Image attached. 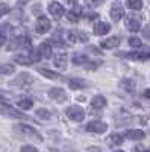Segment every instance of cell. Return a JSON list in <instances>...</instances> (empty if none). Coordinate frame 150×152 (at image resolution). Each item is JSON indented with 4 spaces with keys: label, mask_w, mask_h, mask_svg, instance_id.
<instances>
[{
    "label": "cell",
    "mask_w": 150,
    "mask_h": 152,
    "mask_svg": "<svg viewBox=\"0 0 150 152\" xmlns=\"http://www.w3.org/2000/svg\"><path fill=\"white\" fill-rule=\"evenodd\" d=\"M108 143L112 145V146H120V145L123 143V135H120V134H112V135H109V137H108Z\"/></svg>",
    "instance_id": "obj_23"
},
{
    "label": "cell",
    "mask_w": 150,
    "mask_h": 152,
    "mask_svg": "<svg viewBox=\"0 0 150 152\" xmlns=\"http://www.w3.org/2000/svg\"><path fill=\"white\" fill-rule=\"evenodd\" d=\"M29 46V38L26 37H18L17 40H14L9 46H8V50H15V49H23V47H28Z\"/></svg>",
    "instance_id": "obj_10"
},
{
    "label": "cell",
    "mask_w": 150,
    "mask_h": 152,
    "mask_svg": "<svg viewBox=\"0 0 150 152\" xmlns=\"http://www.w3.org/2000/svg\"><path fill=\"white\" fill-rule=\"evenodd\" d=\"M36 116L38 117H41V119H46V120H49L50 117H52V113L50 111H47V110H36Z\"/></svg>",
    "instance_id": "obj_26"
},
{
    "label": "cell",
    "mask_w": 150,
    "mask_h": 152,
    "mask_svg": "<svg viewBox=\"0 0 150 152\" xmlns=\"http://www.w3.org/2000/svg\"><path fill=\"white\" fill-rule=\"evenodd\" d=\"M9 11H11L9 5H6V3H0V18H2L3 15H6V14H9Z\"/></svg>",
    "instance_id": "obj_29"
},
{
    "label": "cell",
    "mask_w": 150,
    "mask_h": 152,
    "mask_svg": "<svg viewBox=\"0 0 150 152\" xmlns=\"http://www.w3.org/2000/svg\"><path fill=\"white\" fill-rule=\"evenodd\" d=\"M126 28H128L130 32H138V31L141 29V23L136 20V18L129 17V18L126 20Z\"/></svg>",
    "instance_id": "obj_17"
},
{
    "label": "cell",
    "mask_w": 150,
    "mask_h": 152,
    "mask_svg": "<svg viewBox=\"0 0 150 152\" xmlns=\"http://www.w3.org/2000/svg\"><path fill=\"white\" fill-rule=\"evenodd\" d=\"M65 2H67L68 5H76V3H78V0H65Z\"/></svg>",
    "instance_id": "obj_37"
},
{
    "label": "cell",
    "mask_w": 150,
    "mask_h": 152,
    "mask_svg": "<svg viewBox=\"0 0 150 152\" xmlns=\"http://www.w3.org/2000/svg\"><path fill=\"white\" fill-rule=\"evenodd\" d=\"M24 2H29V0H18V3L21 5V3H24Z\"/></svg>",
    "instance_id": "obj_39"
},
{
    "label": "cell",
    "mask_w": 150,
    "mask_h": 152,
    "mask_svg": "<svg viewBox=\"0 0 150 152\" xmlns=\"http://www.w3.org/2000/svg\"><path fill=\"white\" fill-rule=\"evenodd\" d=\"M78 40H80V41H88V35H86L85 32H78Z\"/></svg>",
    "instance_id": "obj_33"
},
{
    "label": "cell",
    "mask_w": 150,
    "mask_h": 152,
    "mask_svg": "<svg viewBox=\"0 0 150 152\" xmlns=\"http://www.w3.org/2000/svg\"><path fill=\"white\" fill-rule=\"evenodd\" d=\"M86 3H88V5H99V3H102V0H86Z\"/></svg>",
    "instance_id": "obj_34"
},
{
    "label": "cell",
    "mask_w": 150,
    "mask_h": 152,
    "mask_svg": "<svg viewBox=\"0 0 150 152\" xmlns=\"http://www.w3.org/2000/svg\"><path fill=\"white\" fill-rule=\"evenodd\" d=\"M115 152H123V151H115Z\"/></svg>",
    "instance_id": "obj_40"
},
{
    "label": "cell",
    "mask_w": 150,
    "mask_h": 152,
    "mask_svg": "<svg viewBox=\"0 0 150 152\" xmlns=\"http://www.w3.org/2000/svg\"><path fill=\"white\" fill-rule=\"evenodd\" d=\"M17 107L23 111H26V110H30L32 107H33V100L32 99H29V97H23V99H20L18 102H17Z\"/></svg>",
    "instance_id": "obj_20"
},
{
    "label": "cell",
    "mask_w": 150,
    "mask_h": 152,
    "mask_svg": "<svg viewBox=\"0 0 150 152\" xmlns=\"http://www.w3.org/2000/svg\"><path fill=\"white\" fill-rule=\"evenodd\" d=\"M144 135L146 134L141 129H129V131H126V137L130 138V140H143Z\"/></svg>",
    "instance_id": "obj_18"
},
{
    "label": "cell",
    "mask_w": 150,
    "mask_h": 152,
    "mask_svg": "<svg viewBox=\"0 0 150 152\" xmlns=\"http://www.w3.org/2000/svg\"><path fill=\"white\" fill-rule=\"evenodd\" d=\"M65 113H67L68 119H71V120H74V122H80V120L85 119V111H83L80 107H78V105H73V107L67 108Z\"/></svg>",
    "instance_id": "obj_4"
},
{
    "label": "cell",
    "mask_w": 150,
    "mask_h": 152,
    "mask_svg": "<svg viewBox=\"0 0 150 152\" xmlns=\"http://www.w3.org/2000/svg\"><path fill=\"white\" fill-rule=\"evenodd\" d=\"M128 6L133 11H140L143 8V0H128Z\"/></svg>",
    "instance_id": "obj_25"
},
{
    "label": "cell",
    "mask_w": 150,
    "mask_h": 152,
    "mask_svg": "<svg viewBox=\"0 0 150 152\" xmlns=\"http://www.w3.org/2000/svg\"><path fill=\"white\" fill-rule=\"evenodd\" d=\"M129 46H132V47H135V49H141V47H143V43H141L140 38L132 37V38H129Z\"/></svg>",
    "instance_id": "obj_27"
},
{
    "label": "cell",
    "mask_w": 150,
    "mask_h": 152,
    "mask_svg": "<svg viewBox=\"0 0 150 152\" xmlns=\"http://www.w3.org/2000/svg\"><path fill=\"white\" fill-rule=\"evenodd\" d=\"M106 104H108V100H106V97L102 96V94L94 96L93 100H91V107L96 108V110H102L103 107H106Z\"/></svg>",
    "instance_id": "obj_12"
},
{
    "label": "cell",
    "mask_w": 150,
    "mask_h": 152,
    "mask_svg": "<svg viewBox=\"0 0 150 152\" xmlns=\"http://www.w3.org/2000/svg\"><path fill=\"white\" fill-rule=\"evenodd\" d=\"M5 43H6V37L3 34H0V46H3Z\"/></svg>",
    "instance_id": "obj_35"
},
{
    "label": "cell",
    "mask_w": 150,
    "mask_h": 152,
    "mask_svg": "<svg viewBox=\"0 0 150 152\" xmlns=\"http://www.w3.org/2000/svg\"><path fill=\"white\" fill-rule=\"evenodd\" d=\"M144 152H150V151H144Z\"/></svg>",
    "instance_id": "obj_41"
},
{
    "label": "cell",
    "mask_w": 150,
    "mask_h": 152,
    "mask_svg": "<svg viewBox=\"0 0 150 152\" xmlns=\"http://www.w3.org/2000/svg\"><path fill=\"white\" fill-rule=\"evenodd\" d=\"M0 114H3V116H6L9 119H29L28 116H24L21 113V110H17L15 107H11L5 102L0 104Z\"/></svg>",
    "instance_id": "obj_2"
},
{
    "label": "cell",
    "mask_w": 150,
    "mask_h": 152,
    "mask_svg": "<svg viewBox=\"0 0 150 152\" xmlns=\"http://www.w3.org/2000/svg\"><path fill=\"white\" fill-rule=\"evenodd\" d=\"M88 132H96V134H103L108 131V125L102 120H93L90 122L88 125H86V128H85Z\"/></svg>",
    "instance_id": "obj_3"
},
{
    "label": "cell",
    "mask_w": 150,
    "mask_h": 152,
    "mask_svg": "<svg viewBox=\"0 0 150 152\" xmlns=\"http://www.w3.org/2000/svg\"><path fill=\"white\" fill-rule=\"evenodd\" d=\"M71 61L74 62V64H78V66H85L86 62L90 61V58L86 56V55H83V53H74L73 58H71Z\"/></svg>",
    "instance_id": "obj_21"
},
{
    "label": "cell",
    "mask_w": 150,
    "mask_h": 152,
    "mask_svg": "<svg viewBox=\"0 0 150 152\" xmlns=\"http://www.w3.org/2000/svg\"><path fill=\"white\" fill-rule=\"evenodd\" d=\"M49 97L52 99V100H55V102H58V104H62V102H65V100H67L65 90H64V88H61V87L50 88V91H49Z\"/></svg>",
    "instance_id": "obj_5"
},
{
    "label": "cell",
    "mask_w": 150,
    "mask_h": 152,
    "mask_svg": "<svg viewBox=\"0 0 150 152\" xmlns=\"http://www.w3.org/2000/svg\"><path fill=\"white\" fill-rule=\"evenodd\" d=\"M120 44V38L118 37H111V38H106V40H103L102 43H100V46H102L103 49H114Z\"/></svg>",
    "instance_id": "obj_15"
},
{
    "label": "cell",
    "mask_w": 150,
    "mask_h": 152,
    "mask_svg": "<svg viewBox=\"0 0 150 152\" xmlns=\"http://www.w3.org/2000/svg\"><path fill=\"white\" fill-rule=\"evenodd\" d=\"M123 15H124V9H123L121 3L120 2L112 3V6H111V18L114 21H118V20L123 18Z\"/></svg>",
    "instance_id": "obj_7"
},
{
    "label": "cell",
    "mask_w": 150,
    "mask_h": 152,
    "mask_svg": "<svg viewBox=\"0 0 150 152\" xmlns=\"http://www.w3.org/2000/svg\"><path fill=\"white\" fill-rule=\"evenodd\" d=\"M20 151L21 152H38V149H36L35 146H32V145H24V146H21Z\"/></svg>",
    "instance_id": "obj_31"
},
{
    "label": "cell",
    "mask_w": 150,
    "mask_h": 152,
    "mask_svg": "<svg viewBox=\"0 0 150 152\" xmlns=\"http://www.w3.org/2000/svg\"><path fill=\"white\" fill-rule=\"evenodd\" d=\"M9 99H11L9 93H6V91H3V90H0V100H2V102H8Z\"/></svg>",
    "instance_id": "obj_32"
},
{
    "label": "cell",
    "mask_w": 150,
    "mask_h": 152,
    "mask_svg": "<svg viewBox=\"0 0 150 152\" xmlns=\"http://www.w3.org/2000/svg\"><path fill=\"white\" fill-rule=\"evenodd\" d=\"M38 53H40V56L41 58H50L52 56V46H50L49 43H41L40 46H38Z\"/></svg>",
    "instance_id": "obj_14"
},
{
    "label": "cell",
    "mask_w": 150,
    "mask_h": 152,
    "mask_svg": "<svg viewBox=\"0 0 150 152\" xmlns=\"http://www.w3.org/2000/svg\"><path fill=\"white\" fill-rule=\"evenodd\" d=\"M14 70H15V67L12 66V64H0V73L2 75H12L14 73Z\"/></svg>",
    "instance_id": "obj_24"
},
{
    "label": "cell",
    "mask_w": 150,
    "mask_h": 152,
    "mask_svg": "<svg viewBox=\"0 0 150 152\" xmlns=\"http://www.w3.org/2000/svg\"><path fill=\"white\" fill-rule=\"evenodd\" d=\"M67 18L71 23H78L79 21V14H78V12H74V11H68L67 12Z\"/></svg>",
    "instance_id": "obj_28"
},
{
    "label": "cell",
    "mask_w": 150,
    "mask_h": 152,
    "mask_svg": "<svg viewBox=\"0 0 150 152\" xmlns=\"http://www.w3.org/2000/svg\"><path fill=\"white\" fill-rule=\"evenodd\" d=\"M109 31H111V26L108 23H105V21H97L94 24V34L96 35H105Z\"/></svg>",
    "instance_id": "obj_13"
},
{
    "label": "cell",
    "mask_w": 150,
    "mask_h": 152,
    "mask_svg": "<svg viewBox=\"0 0 150 152\" xmlns=\"http://www.w3.org/2000/svg\"><path fill=\"white\" fill-rule=\"evenodd\" d=\"M99 66H100V61H88L85 64V67L88 69V70H96Z\"/></svg>",
    "instance_id": "obj_30"
},
{
    "label": "cell",
    "mask_w": 150,
    "mask_h": 152,
    "mask_svg": "<svg viewBox=\"0 0 150 152\" xmlns=\"http://www.w3.org/2000/svg\"><path fill=\"white\" fill-rule=\"evenodd\" d=\"M14 61L17 62V64H21V66H30L32 62H33V59H32V56H30V53H21V55H17V56H14Z\"/></svg>",
    "instance_id": "obj_16"
},
{
    "label": "cell",
    "mask_w": 150,
    "mask_h": 152,
    "mask_svg": "<svg viewBox=\"0 0 150 152\" xmlns=\"http://www.w3.org/2000/svg\"><path fill=\"white\" fill-rule=\"evenodd\" d=\"M144 37H146V38H150V29H146V31H144Z\"/></svg>",
    "instance_id": "obj_38"
},
{
    "label": "cell",
    "mask_w": 150,
    "mask_h": 152,
    "mask_svg": "<svg viewBox=\"0 0 150 152\" xmlns=\"http://www.w3.org/2000/svg\"><path fill=\"white\" fill-rule=\"evenodd\" d=\"M68 87L71 88V90H80V88H86V87H90L88 81H85V79H80V78H73L68 81Z\"/></svg>",
    "instance_id": "obj_11"
},
{
    "label": "cell",
    "mask_w": 150,
    "mask_h": 152,
    "mask_svg": "<svg viewBox=\"0 0 150 152\" xmlns=\"http://www.w3.org/2000/svg\"><path fill=\"white\" fill-rule=\"evenodd\" d=\"M38 73L46 76V78L49 79H59L61 78V75L58 72H53V70H49V69H38Z\"/></svg>",
    "instance_id": "obj_22"
},
{
    "label": "cell",
    "mask_w": 150,
    "mask_h": 152,
    "mask_svg": "<svg viewBox=\"0 0 150 152\" xmlns=\"http://www.w3.org/2000/svg\"><path fill=\"white\" fill-rule=\"evenodd\" d=\"M144 97H147V99H150V88H147V90L144 91Z\"/></svg>",
    "instance_id": "obj_36"
},
{
    "label": "cell",
    "mask_w": 150,
    "mask_h": 152,
    "mask_svg": "<svg viewBox=\"0 0 150 152\" xmlns=\"http://www.w3.org/2000/svg\"><path fill=\"white\" fill-rule=\"evenodd\" d=\"M50 28H52V23H50V20L46 18V17H40L38 20H36V23H35L36 34H46V32L50 31Z\"/></svg>",
    "instance_id": "obj_6"
},
{
    "label": "cell",
    "mask_w": 150,
    "mask_h": 152,
    "mask_svg": "<svg viewBox=\"0 0 150 152\" xmlns=\"http://www.w3.org/2000/svg\"><path fill=\"white\" fill-rule=\"evenodd\" d=\"M120 87L123 88L124 91H128V93H135V82L132 79H121Z\"/></svg>",
    "instance_id": "obj_19"
},
{
    "label": "cell",
    "mask_w": 150,
    "mask_h": 152,
    "mask_svg": "<svg viewBox=\"0 0 150 152\" xmlns=\"http://www.w3.org/2000/svg\"><path fill=\"white\" fill-rule=\"evenodd\" d=\"M49 12H50V14H52L55 18H59V17L64 15L65 9H64V6H62L61 3H58V2H52V3L49 5Z\"/></svg>",
    "instance_id": "obj_9"
},
{
    "label": "cell",
    "mask_w": 150,
    "mask_h": 152,
    "mask_svg": "<svg viewBox=\"0 0 150 152\" xmlns=\"http://www.w3.org/2000/svg\"><path fill=\"white\" fill-rule=\"evenodd\" d=\"M14 129H15L17 132H20L23 137H28L29 140H32V142H36V143H41V142H43V137L36 132L32 126H29V125L18 123V125L14 126Z\"/></svg>",
    "instance_id": "obj_1"
},
{
    "label": "cell",
    "mask_w": 150,
    "mask_h": 152,
    "mask_svg": "<svg viewBox=\"0 0 150 152\" xmlns=\"http://www.w3.org/2000/svg\"><path fill=\"white\" fill-rule=\"evenodd\" d=\"M67 62H68V56H67V53L59 52V53L55 55V67H56L58 70H65Z\"/></svg>",
    "instance_id": "obj_8"
}]
</instances>
